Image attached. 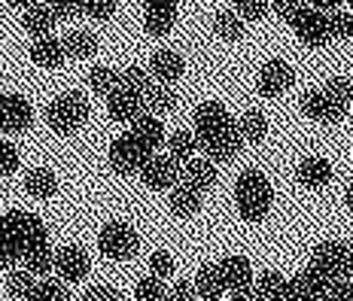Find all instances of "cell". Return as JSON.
Segmentation results:
<instances>
[{
  "label": "cell",
  "mask_w": 353,
  "mask_h": 301,
  "mask_svg": "<svg viewBox=\"0 0 353 301\" xmlns=\"http://www.w3.org/2000/svg\"><path fill=\"white\" fill-rule=\"evenodd\" d=\"M174 21H176V10H146L143 28L152 37H165L174 28Z\"/></svg>",
  "instance_id": "obj_34"
},
{
  "label": "cell",
  "mask_w": 353,
  "mask_h": 301,
  "mask_svg": "<svg viewBox=\"0 0 353 301\" xmlns=\"http://www.w3.org/2000/svg\"><path fill=\"white\" fill-rule=\"evenodd\" d=\"M292 79H296V73H292L290 64L281 61V58H271V61H265L262 70H259V92L265 98H277V94H283L290 89Z\"/></svg>",
  "instance_id": "obj_12"
},
{
  "label": "cell",
  "mask_w": 353,
  "mask_h": 301,
  "mask_svg": "<svg viewBox=\"0 0 353 301\" xmlns=\"http://www.w3.org/2000/svg\"><path fill=\"white\" fill-rule=\"evenodd\" d=\"M119 89L125 92H134L143 98V92L150 89V73H146L143 68H125L119 73Z\"/></svg>",
  "instance_id": "obj_37"
},
{
  "label": "cell",
  "mask_w": 353,
  "mask_h": 301,
  "mask_svg": "<svg viewBox=\"0 0 353 301\" xmlns=\"http://www.w3.org/2000/svg\"><path fill=\"white\" fill-rule=\"evenodd\" d=\"M299 280H301V286H305V289L314 295V301H326V298H329V286H332V277L323 274L317 265H307V268L299 274Z\"/></svg>",
  "instance_id": "obj_31"
},
{
  "label": "cell",
  "mask_w": 353,
  "mask_h": 301,
  "mask_svg": "<svg viewBox=\"0 0 353 301\" xmlns=\"http://www.w3.org/2000/svg\"><path fill=\"white\" fill-rule=\"evenodd\" d=\"M296 177L305 189H323L329 180H332V165H329V158L311 156L296 167Z\"/></svg>",
  "instance_id": "obj_17"
},
{
  "label": "cell",
  "mask_w": 353,
  "mask_h": 301,
  "mask_svg": "<svg viewBox=\"0 0 353 301\" xmlns=\"http://www.w3.org/2000/svg\"><path fill=\"white\" fill-rule=\"evenodd\" d=\"M21 25H25V31L31 37H49L52 34V25H55V16L49 12L46 3H31L25 12H21Z\"/></svg>",
  "instance_id": "obj_22"
},
{
  "label": "cell",
  "mask_w": 353,
  "mask_h": 301,
  "mask_svg": "<svg viewBox=\"0 0 353 301\" xmlns=\"http://www.w3.org/2000/svg\"><path fill=\"white\" fill-rule=\"evenodd\" d=\"M234 12L244 21H259L268 12V0H234Z\"/></svg>",
  "instance_id": "obj_42"
},
{
  "label": "cell",
  "mask_w": 353,
  "mask_h": 301,
  "mask_svg": "<svg viewBox=\"0 0 353 301\" xmlns=\"http://www.w3.org/2000/svg\"><path fill=\"white\" fill-rule=\"evenodd\" d=\"M34 289H37V277L31 274V271H12L10 274V280H6V292H10L12 298H31L34 295Z\"/></svg>",
  "instance_id": "obj_35"
},
{
  "label": "cell",
  "mask_w": 353,
  "mask_h": 301,
  "mask_svg": "<svg viewBox=\"0 0 353 301\" xmlns=\"http://www.w3.org/2000/svg\"><path fill=\"white\" fill-rule=\"evenodd\" d=\"M180 165L171 156H150L146 165L141 167V180L146 189H156V192H165V189H174L176 180H180Z\"/></svg>",
  "instance_id": "obj_9"
},
{
  "label": "cell",
  "mask_w": 353,
  "mask_h": 301,
  "mask_svg": "<svg viewBox=\"0 0 353 301\" xmlns=\"http://www.w3.org/2000/svg\"><path fill=\"white\" fill-rule=\"evenodd\" d=\"M234 204H238V213L247 222H262L271 213V204H274L268 177L262 171H244L234 183Z\"/></svg>",
  "instance_id": "obj_3"
},
{
  "label": "cell",
  "mask_w": 353,
  "mask_h": 301,
  "mask_svg": "<svg viewBox=\"0 0 353 301\" xmlns=\"http://www.w3.org/2000/svg\"><path fill=\"white\" fill-rule=\"evenodd\" d=\"M128 134L134 137V141L141 143L146 152H156L159 146L165 143V125H161L159 116L143 113L141 119H134V122H131V131H128Z\"/></svg>",
  "instance_id": "obj_15"
},
{
  "label": "cell",
  "mask_w": 353,
  "mask_h": 301,
  "mask_svg": "<svg viewBox=\"0 0 353 301\" xmlns=\"http://www.w3.org/2000/svg\"><path fill=\"white\" fill-rule=\"evenodd\" d=\"M350 12H353V0H350Z\"/></svg>",
  "instance_id": "obj_57"
},
{
  "label": "cell",
  "mask_w": 353,
  "mask_h": 301,
  "mask_svg": "<svg viewBox=\"0 0 353 301\" xmlns=\"http://www.w3.org/2000/svg\"><path fill=\"white\" fill-rule=\"evenodd\" d=\"M49 12L55 16V21H64V19H73L83 12V0H46Z\"/></svg>",
  "instance_id": "obj_44"
},
{
  "label": "cell",
  "mask_w": 353,
  "mask_h": 301,
  "mask_svg": "<svg viewBox=\"0 0 353 301\" xmlns=\"http://www.w3.org/2000/svg\"><path fill=\"white\" fill-rule=\"evenodd\" d=\"M213 31H216L223 40H229V43H234V40H241L244 37V19L238 16V12H216L213 16Z\"/></svg>",
  "instance_id": "obj_33"
},
{
  "label": "cell",
  "mask_w": 353,
  "mask_h": 301,
  "mask_svg": "<svg viewBox=\"0 0 353 301\" xmlns=\"http://www.w3.org/2000/svg\"><path fill=\"white\" fill-rule=\"evenodd\" d=\"M88 85H92L94 94H104V98H110V94L119 89V70L107 68V64H94V68L88 70Z\"/></svg>",
  "instance_id": "obj_30"
},
{
  "label": "cell",
  "mask_w": 353,
  "mask_h": 301,
  "mask_svg": "<svg viewBox=\"0 0 353 301\" xmlns=\"http://www.w3.org/2000/svg\"><path fill=\"white\" fill-rule=\"evenodd\" d=\"M107 113H110V119H116V122H134V119H141V116L146 113L143 98L141 94H134V92L116 89L107 98Z\"/></svg>",
  "instance_id": "obj_14"
},
{
  "label": "cell",
  "mask_w": 353,
  "mask_h": 301,
  "mask_svg": "<svg viewBox=\"0 0 353 301\" xmlns=\"http://www.w3.org/2000/svg\"><path fill=\"white\" fill-rule=\"evenodd\" d=\"M253 283H256V292H259V301H283L286 283L290 280L283 274H277V271H265L259 280H253Z\"/></svg>",
  "instance_id": "obj_32"
},
{
  "label": "cell",
  "mask_w": 353,
  "mask_h": 301,
  "mask_svg": "<svg viewBox=\"0 0 353 301\" xmlns=\"http://www.w3.org/2000/svg\"><path fill=\"white\" fill-rule=\"evenodd\" d=\"M150 274L159 277V280L174 274V256L168 253V249H156V253L150 256Z\"/></svg>",
  "instance_id": "obj_43"
},
{
  "label": "cell",
  "mask_w": 353,
  "mask_h": 301,
  "mask_svg": "<svg viewBox=\"0 0 353 301\" xmlns=\"http://www.w3.org/2000/svg\"><path fill=\"white\" fill-rule=\"evenodd\" d=\"M238 128H241L244 143H262L265 134H268V119H265L259 110H247V113L238 119Z\"/></svg>",
  "instance_id": "obj_29"
},
{
  "label": "cell",
  "mask_w": 353,
  "mask_h": 301,
  "mask_svg": "<svg viewBox=\"0 0 353 301\" xmlns=\"http://www.w3.org/2000/svg\"><path fill=\"white\" fill-rule=\"evenodd\" d=\"M83 12L94 21H107L116 12V0H83Z\"/></svg>",
  "instance_id": "obj_46"
},
{
  "label": "cell",
  "mask_w": 353,
  "mask_h": 301,
  "mask_svg": "<svg viewBox=\"0 0 353 301\" xmlns=\"http://www.w3.org/2000/svg\"><path fill=\"white\" fill-rule=\"evenodd\" d=\"M323 92H326L329 98H332L341 110H347V107L353 104V85H350V79H344V76L329 79V83L323 85Z\"/></svg>",
  "instance_id": "obj_39"
},
{
  "label": "cell",
  "mask_w": 353,
  "mask_h": 301,
  "mask_svg": "<svg viewBox=\"0 0 353 301\" xmlns=\"http://www.w3.org/2000/svg\"><path fill=\"white\" fill-rule=\"evenodd\" d=\"M195 137L201 143V149L208 152V158L213 161H232L244 146V137H241L238 122L229 116L219 101H204V104L195 107Z\"/></svg>",
  "instance_id": "obj_1"
},
{
  "label": "cell",
  "mask_w": 353,
  "mask_h": 301,
  "mask_svg": "<svg viewBox=\"0 0 353 301\" xmlns=\"http://www.w3.org/2000/svg\"><path fill=\"white\" fill-rule=\"evenodd\" d=\"M25 189L31 198L46 201V198H52L58 192V180L49 167H34V171H28V177H25Z\"/></svg>",
  "instance_id": "obj_24"
},
{
  "label": "cell",
  "mask_w": 353,
  "mask_h": 301,
  "mask_svg": "<svg viewBox=\"0 0 353 301\" xmlns=\"http://www.w3.org/2000/svg\"><path fill=\"white\" fill-rule=\"evenodd\" d=\"M311 265H317L323 274L335 277H350L353 274V249L341 240H323V244L314 249Z\"/></svg>",
  "instance_id": "obj_6"
},
{
  "label": "cell",
  "mask_w": 353,
  "mask_h": 301,
  "mask_svg": "<svg viewBox=\"0 0 353 301\" xmlns=\"http://www.w3.org/2000/svg\"><path fill=\"white\" fill-rule=\"evenodd\" d=\"M174 107H176V94L168 89L165 83H161V85H150V89L143 92V110L150 116H159V119H161V116L171 113Z\"/></svg>",
  "instance_id": "obj_25"
},
{
  "label": "cell",
  "mask_w": 353,
  "mask_h": 301,
  "mask_svg": "<svg viewBox=\"0 0 353 301\" xmlns=\"http://www.w3.org/2000/svg\"><path fill=\"white\" fill-rule=\"evenodd\" d=\"M195 292H198V298H204V301H219V298H223L225 280H223V274H219L216 265H204L201 271H198Z\"/></svg>",
  "instance_id": "obj_23"
},
{
  "label": "cell",
  "mask_w": 353,
  "mask_h": 301,
  "mask_svg": "<svg viewBox=\"0 0 353 301\" xmlns=\"http://www.w3.org/2000/svg\"><path fill=\"white\" fill-rule=\"evenodd\" d=\"M34 122V110L21 94H0V131L19 134Z\"/></svg>",
  "instance_id": "obj_10"
},
{
  "label": "cell",
  "mask_w": 353,
  "mask_h": 301,
  "mask_svg": "<svg viewBox=\"0 0 353 301\" xmlns=\"http://www.w3.org/2000/svg\"><path fill=\"white\" fill-rule=\"evenodd\" d=\"M68 52H64V40L58 37H40L31 46V61L40 64V68H61Z\"/></svg>",
  "instance_id": "obj_20"
},
{
  "label": "cell",
  "mask_w": 353,
  "mask_h": 301,
  "mask_svg": "<svg viewBox=\"0 0 353 301\" xmlns=\"http://www.w3.org/2000/svg\"><path fill=\"white\" fill-rule=\"evenodd\" d=\"M21 262H25V271H31L34 277H46V274H52V268H55V253L49 244H43V247L28 249Z\"/></svg>",
  "instance_id": "obj_28"
},
{
  "label": "cell",
  "mask_w": 353,
  "mask_h": 301,
  "mask_svg": "<svg viewBox=\"0 0 353 301\" xmlns=\"http://www.w3.org/2000/svg\"><path fill=\"white\" fill-rule=\"evenodd\" d=\"M150 156L152 152H146L131 134H122L110 143V167L116 174H141V167L146 165Z\"/></svg>",
  "instance_id": "obj_7"
},
{
  "label": "cell",
  "mask_w": 353,
  "mask_h": 301,
  "mask_svg": "<svg viewBox=\"0 0 353 301\" xmlns=\"http://www.w3.org/2000/svg\"><path fill=\"white\" fill-rule=\"evenodd\" d=\"M216 268L225 280V289H232V292L244 289V286L253 283V268H250V262L244 259V256H225Z\"/></svg>",
  "instance_id": "obj_19"
},
{
  "label": "cell",
  "mask_w": 353,
  "mask_h": 301,
  "mask_svg": "<svg viewBox=\"0 0 353 301\" xmlns=\"http://www.w3.org/2000/svg\"><path fill=\"white\" fill-rule=\"evenodd\" d=\"M98 249L107 256V259L125 262V259H131V256H137V249H141V238H137V231L131 229V225L107 222L104 229H101V234H98Z\"/></svg>",
  "instance_id": "obj_5"
},
{
  "label": "cell",
  "mask_w": 353,
  "mask_h": 301,
  "mask_svg": "<svg viewBox=\"0 0 353 301\" xmlns=\"http://www.w3.org/2000/svg\"><path fill=\"white\" fill-rule=\"evenodd\" d=\"M25 301H34V298H25Z\"/></svg>",
  "instance_id": "obj_58"
},
{
  "label": "cell",
  "mask_w": 353,
  "mask_h": 301,
  "mask_svg": "<svg viewBox=\"0 0 353 301\" xmlns=\"http://www.w3.org/2000/svg\"><path fill=\"white\" fill-rule=\"evenodd\" d=\"M301 110H305V116H311L314 122H326V125L341 122V119H344V113H347V110L338 107L335 101L329 98V94L323 92V89L307 92L305 98H301Z\"/></svg>",
  "instance_id": "obj_13"
},
{
  "label": "cell",
  "mask_w": 353,
  "mask_h": 301,
  "mask_svg": "<svg viewBox=\"0 0 353 301\" xmlns=\"http://www.w3.org/2000/svg\"><path fill=\"white\" fill-rule=\"evenodd\" d=\"M83 301H125V298L113 289V286H94V289L85 292Z\"/></svg>",
  "instance_id": "obj_49"
},
{
  "label": "cell",
  "mask_w": 353,
  "mask_h": 301,
  "mask_svg": "<svg viewBox=\"0 0 353 301\" xmlns=\"http://www.w3.org/2000/svg\"><path fill=\"white\" fill-rule=\"evenodd\" d=\"M198 137L189 134V131H174L171 141H168V152H171V158L176 161V165H189V161L195 158L198 152Z\"/></svg>",
  "instance_id": "obj_26"
},
{
  "label": "cell",
  "mask_w": 353,
  "mask_h": 301,
  "mask_svg": "<svg viewBox=\"0 0 353 301\" xmlns=\"http://www.w3.org/2000/svg\"><path fill=\"white\" fill-rule=\"evenodd\" d=\"M344 204H347V207L353 210V183H350L347 189H344Z\"/></svg>",
  "instance_id": "obj_55"
},
{
  "label": "cell",
  "mask_w": 353,
  "mask_h": 301,
  "mask_svg": "<svg viewBox=\"0 0 353 301\" xmlns=\"http://www.w3.org/2000/svg\"><path fill=\"white\" fill-rule=\"evenodd\" d=\"M183 183H189L198 192H208V189L216 186V161L213 158H192L186 167H183Z\"/></svg>",
  "instance_id": "obj_18"
},
{
  "label": "cell",
  "mask_w": 353,
  "mask_h": 301,
  "mask_svg": "<svg viewBox=\"0 0 353 301\" xmlns=\"http://www.w3.org/2000/svg\"><path fill=\"white\" fill-rule=\"evenodd\" d=\"M198 292H195V283L189 280H176L171 289H168V301H195Z\"/></svg>",
  "instance_id": "obj_48"
},
{
  "label": "cell",
  "mask_w": 353,
  "mask_h": 301,
  "mask_svg": "<svg viewBox=\"0 0 353 301\" xmlns=\"http://www.w3.org/2000/svg\"><path fill=\"white\" fill-rule=\"evenodd\" d=\"M88 119V101L77 92H68V94H58V98L49 104L46 110V122L49 128L58 131V134H73L79 131Z\"/></svg>",
  "instance_id": "obj_4"
},
{
  "label": "cell",
  "mask_w": 353,
  "mask_h": 301,
  "mask_svg": "<svg viewBox=\"0 0 353 301\" xmlns=\"http://www.w3.org/2000/svg\"><path fill=\"white\" fill-rule=\"evenodd\" d=\"M16 171H19V149L0 137V177H10Z\"/></svg>",
  "instance_id": "obj_45"
},
{
  "label": "cell",
  "mask_w": 353,
  "mask_h": 301,
  "mask_svg": "<svg viewBox=\"0 0 353 301\" xmlns=\"http://www.w3.org/2000/svg\"><path fill=\"white\" fill-rule=\"evenodd\" d=\"M150 70L159 83L168 85V83H176V79L183 76L186 64H183V58L176 55L174 49H159V52H152V58H150Z\"/></svg>",
  "instance_id": "obj_16"
},
{
  "label": "cell",
  "mask_w": 353,
  "mask_h": 301,
  "mask_svg": "<svg viewBox=\"0 0 353 301\" xmlns=\"http://www.w3.org/2000/svg\"><path fill=\"white\" fill-rule=\"evenodd\" d=\"M10 6H19V10H28L31 3H37V0H6Z\"/></svg>",
  "instance_id": "obj_54"
},
{
  "label": "cell",
  "mask_w": 353,
  "mask_h": 301,
  "mask_svg": "<svg viewBox=\"0 0 353 301\" xmlns=\"http://www.w3.org/2000/svg\"><path fill=\"white\" fill-rule=\"evenodd\" d=\"M232 301H259V292H256V283L244 286V289H234V292H232Z\"/></svg>",
  "instance_id": "obj_51"
},
{
  "label": "cell",
  "mask_w": 353,
  "mask_h": 301,
  "mask_svg": "<svg viewBox=\"0 0 353 301\" xmlns=\"http://www.w3.org/2000/svg\"><path fill=\"white\" fill-rule=\"evenodd\" d=\"M49 244L46 222L34 213L6 210L0 216V268H16L28 249Z\"/></svg>",
  "instance_id": "obj_2"
},
{
  "label": "cell",
  "mask_w": 353,
  "mask_h": 301,
  "mask_svg": "<svg viewBox=\"0 0 353 301\" xmlns=\"http://www.w3.org/2000/svg\"><path fill=\"white\" fill-rule=\"evenodd\" d=\"M283 301H314V295L305 289V286H301L299 277H292V280L286 283V295H283Z\"/></svg>",
  "instance_id": "obj_50"
},
{
  "label": "cell",
  "mask_w": 353,
  "mask_h": 301,
  "mask_svg": "<svg viewBox=\"0 0 353 301\" xmlns=\"http://www.w3.org/2000/svg\"><path fill=\"white\" fill-rule=\"evenodd\" d=\"M146 10H176V0H143Z\"/></svg>",
  "instance_id": "obj_52"
},
{
  "label": "cell",
  "mask_w": 353,
  "mask_h": 301,
  "mask_svg": "<svg viewBox=\"0 0 353 301\" xmlns=\"http://www.w3.org/2000/svg\"><path fill=\"white\" fill-rule=\"evenodd\" d=\"M326 301H353V277H335Z\"/></svg>",
  "instance_id": "obj_47"
},
{
  "label": "cell",
  "mask_w": 353,
  "mask_h": 301,
  "mask_svg": "<svg viewBox=\"0 0 353 301\" xmlns=\"http://www.w3.org/2000/svg\"><path fill=\"white\" fill-rule=\"evenodd\" d=\"M134 298L137 301H168V286H165V280L150 274V277H143V280H137Z\"/></svg>",
  "instance_id": "obj_36"
},
{
  "label": "cell",
  "mask_w": 353,
  "mask_h": 301,
  "mask_svg": "<svg viewBox=\"0 0 353 301\" xmlns=\"http://www.w3.org/2000/svg\"><path fill=\"white\" fill-rule=\"evenodd\" d=\"M168 207H171L174 216H195L201 210V192L192 189L189 183H176L171 189V198H168Z\"/></svg>",
  "instance_id": "obj_21"
},
{
  "label": "cell",
  "mask_w": 353,
  "mask_h": 301,
  "mask_svg": "<svg viewBox=\"0 0 353 301\" xmlns=\"http://www.w3.org/2000/svg\"><path fill=\"white\" fill-rule=\"evenodd\" d=\"M329 31H332V40H350L353 37V12L332 10L329 12Z\"/></svg>",
  "instance_id": "obj_41"
},
{
  "label": "cell",
  "mask_w": 353,
  "mask_h": 301,
  "mask_svg": "<svg viewBox=\"0 0 353 301\" xmlns=\"http://www.w3.org/2000/svg\"><path fill=\"white\" fill-rule=\"evenodd\" d=\"M307 3L314 6V10H323V12H332V10H338V6H341V0H307Z\"/></svg>",
  "instance_id": "obj_53"
},
{
  "label": "cell",
  "mask_w": 353,
  "mask_h": 301,
  "mask_svg": "<svg viewBox=\"0 0 353 301\" xmlns=\"http://www.w3.org/2000/svg\"><path fill=\"white\" fill-rule=\"evenodd\" d=\"M292 31L305 46L311 49H320L326 46V43H332V31H329V12L323 10H314V6H307L305 16H301L296 25H292Z\"/></svg>",
  "instance_id": "obj_8"
},
{
  "label": "cell",
  "mask_w": 353,
  "mask_h": 301,
  "mask_svg": "<svg viewBox=\"0 0 353 301\" xmlns=\"http://www.w3.org/2000/svg\"><path fill=\"white\" fill-rule=\"evenodd\" d=\"M64 52H68V58L83 61V58H92L98 52V40H94V34H88V31H70L64 37Z\"/></svg>",
  "instance_id": "obj_27"
},
{
  "label": "cell",
  "mask_w": 353,
  "mask_h": 301,
  "mask_svg": "<svg viewBox=\"0 0 353 301\" xmlns=\"http://www.w3.org/2000/svg\"><path fill=\"white\" fill-rule=\"evenodd\" d=\"M31 298L34 301H70V292L64 280H40Z\"/></svg>",
  "instance_id": "obj_38"
},
{
  "label": "cell",
  "mask_w": 353,
  "mask_h": 301,
  "mask_svg": "<svg viewBox=\"0 0 353 301\" xmlns=\"http://www.w3.org/2000/svg\"><path fill=\"white\" fill-rule=\"evenodd\" d=\"M307 0H274V12H277V19H283L286 25H296V21L305 16V10H307Z\"/></svg>",
  "instance_id": "obj_40"
},
{
  "label": "cell",
  "mask_w": 353,
  "mask_h": 301,
  "mask_svg": "<svg viewBox=\"0 0 353 301\" xmlns=\"http://www.w3.org/2000/svg\"><path fill=\"white\" fill-rule=\"evenodd\" d=\"M55 271L58 277H61L64 283H79L88 277V271H92V259L85 256L83 247H61L55 253Z\"/></svg>",
  "instance_id": "obj_11"
},
{
  "label": "cell",
  "mask_w": 353,
  "mask_h": 301,
  "mask_svg": "<svg viewBox=\"0 0 353 301\" xmlns=\"http://www.w3.org/2000/svg\"><path fill=\"white\" fill-rule=\"evenodd\" d=\"M347 247H350V249H353V234H350V240H347Z\"/></svg>",
  "instance_id": "obj_56"
}]
</instances>
